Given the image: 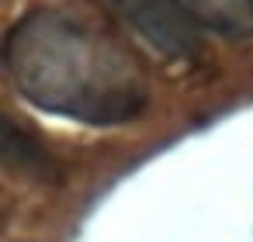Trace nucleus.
Returning a JSON list of instances; mask_svg holds the SVG:
<instances>
[{"instance_id":"f257e3e1","label":"nucleus","mask_w":253,"mask_h":242,"mask_svg":"<svg viewBox=\"0 0 253 242\" xmlns=\"http://www.w3.org/2000/svg\"><path fill=\"white\" fill-rule=\"evenodd\" d=\"M4 63L25 101L70 121L122 125L146 104L139 59L108 32L63 11L21 18L7 35Z\"/></svg>"},{"instance_id":"f03ea898","label":"nucleus","mask_w":253,"mask_h":242,"mask_svg":"<svg viewBox=\"0 0 253 242\" xmlns=\"http://www.w3.org/2000/svg\"><path fill=\"white\" fill-rule=\"evenodd\" d=\"M111 7L167 56H191L198 49L194 21L180 11L177 0H111Z\"/></svg>"},{"instance_id":"7ed1b4c3","label":"nucleus","mask_w":253,"mask_h":242,"mask_svg":"<svg viewBox=\"0 0 253 242\" xmlns=\"http://www.w3.org/2000/svg\"><path fill=\"white\" fill-rule=\"evenodd\" d=\"M180 11L225 38H246L253 35V0H177Z\"/></svg>"}]
</instances>
